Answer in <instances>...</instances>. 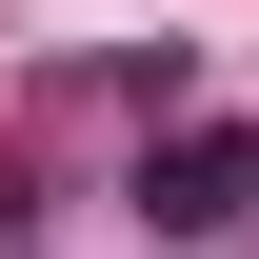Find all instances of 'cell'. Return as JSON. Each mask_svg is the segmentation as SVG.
<instances>
[{"label":"cell","instance_id":"cell-1","mask_svg":"<svg viewBox=\"0 0 259 259\" xmlns=\"http://www.w3.org/2000/svg\"><path fill=\"white\" fill-rule=\"evenodd\" d=\"M140 220H160V239H239L259 220V140L239 120H180L160 160H140Z\"/></svg>","mask_w":259,"mask_h":259}]
</instances>
